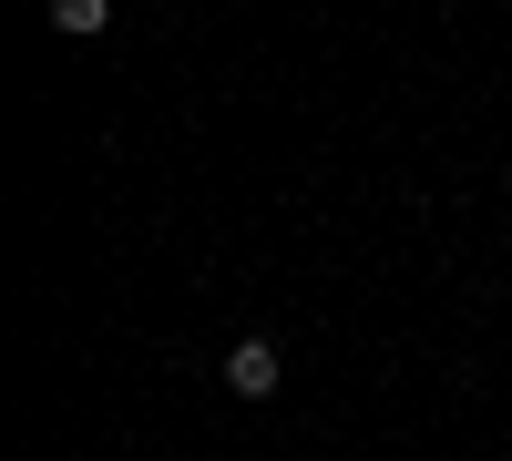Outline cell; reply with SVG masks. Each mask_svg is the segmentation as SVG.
I'll return each mask as SVG.
<instances>
[{
    "mask_svg": "<svg viewBox=\"0 0 512 461\" xmlns=\"http://www.w3.org/2000/svg\"><path fill=\"white\" fill-rule=\"evenodd\" d=\"M277 380H287V359H277L267 339H236V349H226V390H236V400H267Z\"/></svg>",
    "mask_w": 512,
    "mask_h": 461,
    "instance_id": "cell-1",
    "label": "cell"
},
{
    "mask_svg": "<svg viewBox=\"0 0 512 461\" xmlns=\"http://www.w3.org/2000/svg\"><path fill=\"white\" fill-rule=\"evenodd\" d=\"M113 21V0H52V31H72V41H93Z\"/></svg>",
    "mask_w": 512,
    "mask_h": 461,
    "instance_id": "cell-2",
    "label": "cell"
}]
</instances>
